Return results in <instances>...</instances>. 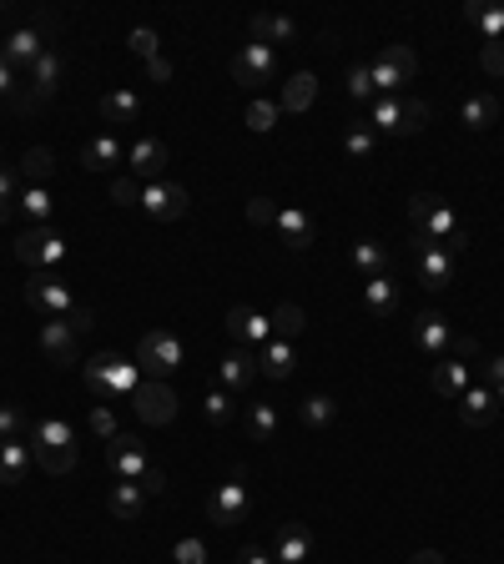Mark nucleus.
Returning <instances> with one entry per match:
<instances>
[{"label": "nucleus", "mask_w": 504, "mask_h": 564, "mask_svg": "<svg viewBox=\"0 0 504 564\" xmlns=\"http://www.w3.org/2000/svg\"><path fill=\"white\" fill-rule=\"evenodd\" d=\"M0 549H6V539H0Z\"/></svg>", "instance_id": "obj_63"}, {"label": "nucleus", "mask_w": 504, "mask_h": 564, "mask_svg": "<svg viewBox=\"0 0 504 564\" xmlns=\"http://www.w3.org/2000/svg\"><path fill=\"white\" fill-rule=\"evenodd\" d=\"M202 413H207V423H217V429H222V423L232 418V398H227L222 388H212V393H207V403H202Z\"/></svg>", "instance_id": "obj_48"}, {"label": "nucleus", "mask_w": 504, "mask_h": 564, "mask_svg": "<svg viewBox=\"0 0 504 564\" xmlns=\"http://www.w3.org/2000/svg\"><path fill=\"white\" fill-rule=\"evenodd\" d=\"M313 96H318V76L313 71H293V81H283V111H308L313 106Z\"/></svg>", "instance_id": "obj_32"}, {"label": "nucleus", "mask_w": 504, "mask_h": 564, "mask_svg": "<svg viewBox=\"0 0 504 564\" xmlns=\"http://www.w3.org/2000/svg\"><path fill=\"white\" fill-rule=\"evenodd\" d=\"M31 459L46 474H71L76 469V429L66 418H41L31 423Z\"/></svg>", "instance_id": "obj_1"}, {"label": "nucleus", "mask_w": 504, "mask_h": 564, "mask_svg": "<svg viewBox=\"0 0 504 564\" xmlns=\"http://www.w3.org/2000/svg\"><path fill=\"white\" fill-rule=\"evenodd\" d=\"M278 111H283L278 101H252V106H247V126L263 136V131H273V126H278Z\"/></svg>", "instance_id": "obj_42"}, {"label": "nucleus", "mask_w": 504, "mask_h": 564, "mask_svg": "<svg viewBox=\"0 0 504 564\" xmlns=\"http://www.w3.org/2000/svg\"><path fill=\"white\" fill-rule=\"evenodd\" d=\"M142 116V101H137V91H106L101 96V121H111V126H126V121H137Z\"/></svg>", "instance_id": "obj_29"}, {"label": "nucleus", "mask_w": 504, "mask_h": 564, "mask_svg": "<svg viewBox=\"0 0 504 564\" xmlns=\"http://www.w3.org/2000/svg\"><path fill=\"white\" fill-rule=\"evenodd\" d=\"M469 26L484 36V41H504V6H489V0H469Z\"/></svg>", "instance_id": "obj_28"}, {"label": "nucleus", "mask_w": 504, "mask_h": 564, "mask_svg": "<svg viewBox=\"0 0 504 564\" xmlns=\"http://www.w3.org/2000/svg\"><path fill=\"white\" fill-rule=\"evenodd\" d=\"M499 413V398L489 383H469L464 398H459V423H469V429H484V423H494Z\"/></svg>", "instance_id": "obj_19"}, {"label": "nucleus", "mask_w": 504, "mask_h": 564, "mask_svg": "<svg viewBox=\"0 0 504 564\" xmlns=\"http://www.w3.org/2000/svg\"><path fill=\"white\" fill-rule=\"evenodd\" d=\"M177 564H207V544L202 539H182L177 544Z\"/></svg>", "instance_id": "obj_54"}, {"label": "nucleus", "mask_w": 504, "mask_h": 564, "mask_svg": "<svg viewBox=\"0 0 504 564\" xmlns=\"http://www.w3.org/2000/svg\"><path fill=\"white\" fill-rule=\"evenodd\" d=\"M177 363H182V338H172L167 328L142 333V343H137V368H147L152 378H172Z\"/></svg>", "instance_id": "obj_4"}, {"label": "nucleus", "mask_w": 504, "mask_h": 564, "mask_svg": "<svg viewBox=\"0 0 504 564\" xmlns=\"http://www.w3.org/2000/svg\"><path fill=\"white\" fill-rule=\"evenodd\" d=\"M26 303H31L41 318H66V313L76 308V293L66 288L61 277H51V272H36V277L26 282Z\"/></svg>", "instance_id": "obj_7"}, {"label": "nucleus", "mask_w": 504, "mask_h": 564, "mask_svg": "<svg viewBox=\"0 0 504 564\" xmlns=\"http://www.w3.org/2000/svg\"><path fill=\"white\" fill-rule=\"evenodd\" d=\"M0 202H21V172L11 167V162H0Z\"/></svg>", "instance_id": "obj_51"}, {"label": "nucleus", "mask_w": 504, "mask_h": 564, "mask_svg": "<svg viewBox=\"0 0 504 564\" xmlns=\"http://www.w3.org/2000/svg\"><path fill=\"white\" fill-rule=\"evenodd\" d=\"M106 464H111V474H116V479H132V484H137V479H142L157 459L147 454V444H142V439L116 434V439L106 444Z\"/></svg>", "instance_id": "obj_10"}, {"label": "nucleus", "mask_w": 504, "mask_h": 564, "mask_svg": "<svg viewBox=\"0 0 504 564\" xmlns=\"http://www.w3.org/2000/svg\"><path fill=\"white\" fill-rule=\"evenodd\" d=\"M499 111H504V106H499V96H469V101H464V111H459V121H464L469 131H489V126L499 121Z\"/></svg>", "instance_id": "obj_35"}, {"label": "nucleus", "mask_w": 504, "mask_h": 564, "mask_svg": "<svg viewBox=\"0 0 504 564\" xmlns=\"http://www.w3.org/2000/svg\"><path fill=\"white\" fill-rule=\"evenodd\" d=\"M414 257H419V282L429 293H444L454 282V252H444L439 242H414Z\"/></svg>", "instance_id": "obj_15"}, {"label": "nucleus", "mask_w": 504, "mask_h": 564, "mask_svg": "<svg viewBox=\"0 0 504 564\" xmlns=\"http://www.w3.org/2000/svg\"><path fill=\"white\" fill-rule=\"evenodd\" d=\"M479 383H489V388L504 383V353H499V358H484V378H479Z\"/></svg>", "instance_id": "obj_58"}, {"label": "nucleus", "mask_w": 504, "mask_h": 564, "mask_svg": "<svg viewBox=\"0 0 504 564\" xmlns=\"http://www.w3.org/2000/svg\"><path fill=\"white\" fill-rule=\"evenodd\" d=\"M137 484H142V494H147V499H162V494L172 489V479H167V469H162V464H152Z\"/></svg>", "instance_id": "obj_49"}, {"label": "nucleus", "mask_w": 504, "mask_h": 564, "mask_svg": "<svg viewBox=\"0 0 504 564\" xmlns=\"http://www.w3.org/2000/svg\"><path fill=\"white\" fill-rule=\"evenodd\" d=\"M187 207H192V197H187V187H177V182H152V187H142V212H147L152 222H182Z\"/></svg>", "instance_id": "obj_11"}, {"label": "nucleus", "mask_w": 504, "mask_h": 564, "mask_svg": "<svg viewBox=\"0 0 504 564\" xmlns=\"http://www.w3.org/2000/svg\"><path fill=\"white\" fill-rule=\"evenodd\" d=\"M207 514H212V524H242V514H247V479H242V469H232V479L207 499Z\"/></svg>", "instance_id": "obj_16"}, {"label": "nucleus", "mask_w": 504, "mask_h": 564, "mask_svg": "<svg viewBox=\"0 0 504 564\" xmlns=\"http://www.w3.org/2000/svg\"><path fill=\"white\" fill-rule=\"evenodd\" d=\"M252 41L278 51V41H293V21L288 16H273V11H258V16H252Z\"/></svg>", "instance_id": "obj_31"}, {"label": "nucleus", "mask_w": 504, "mask_h": 564, "mask_svg": "<svg viewBox=\"0 0 504 564\" xmlns=\"http://www.w3.org/2000/svg\"><path fill=\"white\" fill-rule=\"evenodd\" d=\"M227 333L242 343V348H268L273 343V318H263V313H252V308H227Z\"/></svg>", "instance_id": "obj_17"}, {"label": "nucleus", "mask_w": 504, "mask_h": 564, "mask_svg": "<svg viewBox=\"0 0 504 564\" xmlns=\"http://www.w3.org/2000/svg\"><path fill=\"white\" fill-rule=\"evenodd\" d=\"M353 267L363 272V282H373V277H389V252H384V242H373V237L353 242Z\"/></svg>", "instance_id": "obj_27"}, {"label": "nucleus", "mask_w": 504, "mask_h": 564, "mask_svg": "<svg viewBox=\"0 0 504 564\" xmlns=\"http://www.w3.org/2000/svg\"><path fill=\"white\" fill-rule=\"evenodd\" d=\"M217 373H222V388L247 393V388H252V373H258V353H252V348H232V353L217 363Z\"/></svg>", "instance_id": "obj_20"}, {"label": "nucleus", "mask_w": 504, "mask_h": 564, "mask_svg": "<svg viewBox=\"0 0 504 564\" xmlns=\"http://www.w3.org/2000/svg\"><path fill=\"white\" fill-rule=\"evenodd\" d=\"M373 141H378V131H373L368 121H353V126L343 131V152H348L353 162H368V157H373Z\"/></svg>", "instance_id": "obj_38"}, {"label": "nucleus", "mask_w": 504, "mask_h": 564, "mask_svg": "<svg viewBox=\"0 0 504 564\" xmlns=\"http://www.w3.org/2000/svg\"><path fill=\"white\" fill-rule=\"evenodd\" d=\"M21 429H26V408L21 403H0V444L16 439Z\"/></svg>", "instance_id": "obj_45"}, {"label": "nucleus", "mask_w": 504, "mask_h": 564, "mask_svg": "<svg viewBox=\"0 0 504 564\" xmlns=\"http://www.w3.org/2000/svg\"><path fill=\"white\" fill-rule=\"evenodd\" d=\"M414 71H419V56H414V46H404V41H389L384 51L373 56V66H368L373 91H404V86L414 81Z\"/></svg>", "instance_id": "obj_3"}, {"label": "nucleus", "mask_w": 504, "mask_h": 564, "mask_svg": "<svg viewBox=\"0 0 504 564\" xmlns=\"http://www.w3.org/2000/svg\"><path fill=\"white\" fill-rule=\"evenodd\" d=\"M66 323H71V328H76V333H86V328H91V323H96V313H91V303H76V308H71V313H66Z\"/></svg>", "instance_id": "obj_56"}, {"label": "nucleus", "mask_w": 504, "mask_h": 564, "mask_svg": "<svg viewBox=\"0 0 504 564\" xmlns=\"http://www.w3.org/2000/svg\"><path fill=\"white\" fill-rule=\"evenodd\" d=\"M303 323H308V313H303L298 303H283V308L273 313V338H283V343H293V338L303 333Z\"/></svg>", "instance_id": "obj_40"}, {"label": "nucleus", "mask_w": 504, "mask_h": 564, "mask_svg": "<svg viewBox=\"0 0 504 564\" xmlns=\"http://www.w3.org/2000/svg\"><path fill=\"white\" fill-rule=\"evenodd\" d=\"M41 348L51 353L56 368H76V363H81V333H76L66 318H46V323H41Z\"/></svg>", "instance_id": "obj_14"}, {"label": "nucleus", "mask_w": 504, "mask_h": 564, "mask_svg": "<svg viewBox=\"0 0 504 564\" xmlns=\"http://www.w3.org/2000/svg\"><path fill=\"white\" fill-rule=\"evenodd\" d=\"M81 373H86L91 393L106 398V403H111V398H132V393L142 388V368L126 363V358H116V353H96Z\"/></svg>", "instance_id": "obj_2"}, {"label": "nucleus", "mask_w": 504, "mask_h": 564, "mask_svg": "<svg viewBox=\"0 0 504 564\" xmlns=\"http://www.w3.org/2000/svg\"><path fill=\"white\" fill-rule=\"evenodd\" d=\"M409 564H444V554H439V549H419Z\"/></svg>", "instance_id": "obj_61"}, {"label": "nucleus", "mask_w": 504, "mask_h": 564, "mask_svg": "<svg viewBox=\"0 0 504 564\" xmlns=\"http://www.w3.org/2000/svg\"><path fill=\"white\" fill-rule=\"evenodd\" d=\"M273 76H278V51H273V46L247 41V46L232 56V81H237V86H252V91H258V86L273 81Z\"/></svg>", "instance_id": "obj_8"}, {"label": "nucleus", "mask_w": 504, "mask_h": 564, "mask_svg": "<svg viewBox=\"0 0 504 564\" xmlns=\"http://www.w3.org/2000/svg\"><path fill=\"white\" fill-rule=\"evenodd\" d=\"M106 509H111L121 524H132V519L147 509V494H142V484H132V479H116V484H111V494H106Z\"/></svg>", "instance_id": "obj_22"}, {"label": "nucleus", "mask_w": 504, "mask_h": 564, "mask_svg": "<svg viewBox=\"0 0 504 564\" xmlns=\"http://www.w3.org/2000/svg\"><path fill=\"white\" fill-rule=\"evenodd\" d=\"M429 383H434V393H439V398H454V403H459V398H464V388L474 383V373H469V363H444V358H439V363H434V373H429Z\"/></svg>", "instance_id": "obj_23"}, {"label": "nucleus", "mask_w": 504, "mask_h": 564, "mask_svg": "<svg viewBox=\"0 0 504 564\" xmlns=\"http://www.w3.org/2000/svg\"><path fill=\"white\" fill-rule=\"evenodd\" d=\"M56 86H61V56H56V51H46V56L31 66V96H36V101H46V96H56Z\"/></svg>", "instance_id": "obj_34"}, {"label": "nucleus", "mask_w": 504, "mask_h": 564, "mask_svg": "<svg viewBox=\"0 0 504 564\" xmlns=\"http://www.w3.org/2000/svg\"><path fill=\"white\" fill-rule=\"evenodd\" d=\"M494 398H499V408H504V383H499V388H494Z\"/></svg>", "instance_id": "obj_62"}, {"label": "nucleus", "mask_w": 504, "mask_h": 564, "mask_svg": "<svg viewBox=\"0 0 504 564\" xmlns=\"http://www.w3.org/2000/svg\"><path fill=\"white\" fill-rule=\"evenodd\" d=\"M414 348H419L424 358H444V353L454 348V328H449V318L434 313V308L414 313Z\"/></svg>", "instance_id": "obj_13"}, {"label": "nucleus", "mask_w": 504, "mask_h": 564, "mask_svg": "<svg viewBox=\"0 0 504 564\" xmlns=\"http://www.w3.org/2000/svg\"><path fill=\"white\" fill-rule=\"evenodd\" d=\"M81 162H86V172H111L116 162H126V147L116 136H96V141L81 147Z\"/></svg>", "instance_id": "obj_26"}, {"label": "nucleus", "mask_w": 504, "mask_h": 564, "mask_svg": "<svg viewBox=\"0 0 504 564\" xmlns=\"http://www.w3.org/2000/svg\"><path fill=\"white\" fill-rule=\"evenodd\" d=\"M348 96H353V101H368V96H373V76H368V66H353V71H348Z\"/></svg>", "instance_id": "obj_53"}, {"label": "nucleus", "mask_w": 504, "mask_h": 564, "mask_svg": "<svg viewBox=\"0 0 504 564\" xmlns=\"http://www.w3.org/2000/svg\"><path fill=\"white\" fill-rule=\"evenodd\" d=\"M293 363H298V358H293V343H283V338H273L268 348H258V368H263L268 378H278V383L293 373Z\"/></svg>", "instance_id": "obj_36"}, {"label": "nucleus", "mask_w": 504, "mask_h": 564, "mask_svg": "<svg viewBox=\"0 0 504 564\" xmlns=\"http://www.w3.org/2000/svg\"><path fill=\"white\" fill-rule=\"evenodd\" d=\"M126 46H132V56H142V61L162 56V51H157V31H152V26H137L132 36H126Z\"/></svg>", "instance_id": "obj_47"}, {"label": "nucleus", "mask_w": 504, "mask_h": 564, "mask_svg": "<svg viewBox=\"0 0 504 564\" xmlns=\"http://www.w3.org/2000/svg\"><path fill=\"white\" fill-rule=\"evenodd\" d=\"M338 418V403L328 398V393H313V398H303V423L318 434V429H328V423Z\"/></svg>", "instance_id": "obj_39"}, {"label": "nucleus", "mask_w": 504, "mask_h": 564, "mask_svg": "<svg viewBox=\"0 0 504 564\" xmlns=\"http://www.w3.org/2000/svg\"><path fill=\"white\" fill-rule=\"evenodd\" d=\"M313 554V529L308 524H278V534H273V559L278 564H303Z\"/></svg>", "instance_id": "obj_18"}, {"label": "nucleus", "mask_w": 504, "mask_h": 564, "mask_svg": "<svg viewBox=\"0 0 504 564\" xmlns=\"http://www.w3.org/2000/svg\"><path fill=\"white\" fill-rule=\"evenodd\" d=\"M31 444H16V439H6L0 444V484H26V474H31Z\"/></svg>", "instance_id": "obj_25"}, {"label": "nucleus", "mask_w": 504, "mask_h": 564, "mask_svg": "<svg viewBox=\"0 0 504 564\" xmlns=\"http://www.w3.org/2000/svg\"><path fill=\"white\" fill-rule=\"evenodd\" d=\"M237 564H278V559H273L268 549H252V544H247V549L237 554Z\"/></svg>", "instance_id": "obj_59"}, {"label": "nucleus", "mask_w": 504, "mask_h": 564, "mask_svg": "<svg viewBox=\"0 0 504 564\" xmlns=\"http://www.w3.org/2000/svg\"><path fill=\"white\" fill-rule=\"evenodd\" d=\"M247 434H252V444H273L278 439V408L252 398L247 403Z\"/></svg>", "instance_id": "obj_30"}, {"label": "nucleus", "mask_w": 504, "mask_h": 564, "mask_svg": "<svg viewBox=\"0 0 504 564\" xmlns=\"http://www.w3.org/2000/svg\"><path fill=\"white\" fill-rule=\"evenodd\" d=\"M46 31H51V16H36V26H21V31H11L6 36V46H0V56H6V66L11 71H31L41 56H46Z\"/></svg>", "instance_id": "obj_5"}, {"label": "nucleus", "mask_w": 504, "mask_h": 564, "mask_svg": "<svg viewBox=\"0 0 504 564\" xmlns=\"http://www.w3.org/2000/svg\"><path fill=\"white\" fill-rule=\"evenodd\" d=\"M111 202L116 207H142V182L137 177H116L111 182Z\"/></svg>", "instance_id": "obj_46"}, {"label": "nucleus", "mask_w": 504, "mask_h": 564, "mask_svg": "<svg viewBox=\"0 0 504 564\" xmlns=\"http://www.w3.org/2000/svg\"><path fill=\"white\" fill-rule=\"evenodd\" d=\"M278 237H283L293 252H303V247H313V237H318V222H313L303 207H283V212H278Z\"/></svg>", "instance_id": "obj_21"}, {"label": "nucleus", "mask_w": 504, "mask_h": 564, "mask_svg": "<svg viewBox=\"0 0 504 564\" xmlns=\"http://www.w3.org/2000/svg\"><path fill=\"white\" fill-rule=\"evenodd\" d=\"M479 66H484V76H504V41H484V51H479Z\"/></svg>", "instance_id": "obj_50"}, {"label": "nucleus", "mask_w": 504, "mask_h": 564, "mask_svg": "<svg viewBox=\"0 0 504 564\" xmlns=\"http://www.w3.org/2000/svg\"><path fill=\"white\" fill-rule=\"evenodd\" d=\"M16 86H21V81H16V71L6 66V56H0V101H16V96H21Z\"/></svg>", "instance_id": "obj_55"}, {"label": "nucleus", "mask_w": 504, "mask_h": 564, "mask_svg": "<svg viewBox=\"0 0 504 564\" xmlns=\"http://www.w3.org/2000/svg\"><path fill=\"white\" fill-rule=\"evenodd\" d=\"M278 212H283V207H278L273 197H252V202H247V222H252V227H278Z\"/></svg>", "instance_id": "obj_44"}, {"label": "nucleus", "mask_w": 504, "mask_h": 564, "mask_svg": "<svg viewBox=\"0 0 504 564\" xmlns=\"http://www.w3.org/2000/svg\"><path fill=\"white\" fill-rule=\"evenodd\" d=\"M167 162H172V152H167V141H157V136L132 141V152H126V167H132V177L147 182V187L167 177Z\"/></svg>", "instance_id": "obj_12"}, {"label": "nucleus", "mask_w": 504, "mask_h": 564, "mask_svg": "<svg viewBox=\"0 0 504 564\" xmlns=\"http://www.w3.org/2000/svg\"><path fill=\"white\" fill-rule=\"evenodd\" d=\"M132 408H137V418H142V423L162 429V423H172V418H177V393H172V383H167V378H142V388L132 393Z\"/></svg>", "instance_id": "obj_6"}, {"label": "nucleus", "mask_w": 504, "mask_h": 564, "mask_svg": "<svg viewBox=\"0 0 504 564\" xmlns=\"http://www.w3.org/2000/svg\"><path fill=\"white\" fill-rule=\"evenodd\" d=\"M147 76H152L157 86H167V81H172V61H167V56H152V61H147Z\"/></svg>", "instance_id": "obj_57"}, {"label": "nucleus", "mask_w": 504, "mask_h": 564, "mask_svg": "<svg viewBox=\"0 0 504 564\" xmlns=\"http://www.w3.org/2000/svg\"><path fill=\"white\" fill-rule=\"evenodd\" d=\"M363 303H368L373 318H394V313H399V282H394V277L363 282Z\"/></svg>", "instance_id": "obj_24"}, {"label": "nucleus", "mask_w": 504, "mask_h": 564, "mask_svg": "<svg viewBox=\"0 0 504 564\" xmlns=\"http://www.w3.org/2000/svg\"><path fill=\"white\" fill-rule=\"evenodd\" d=\"M16 172H21V182H26V187H46V182H51V172H56V152H51V147H31V152L21 157V167H16Z\"/></svg>", "instance_id": "obj_33"}, {"label": "nucleus", "mask_w": 504, "mask_h": 564, "mask_svg": "<svg viewBox=\"0 0 504 564\" xmlns=\"http://www.w3.org/2000/svg\"><path fill=\"white\" fill-rule=\"evenodd\" d=\"M61 257H66V242L56 227H26L16 237V262H26V267H56Z\"/></svg>", "instance_id": "obj_9"}, {"label": "nucleus", "mask_w": 504, "mask_h": 564, "mask_svg": "<svg viewBox=\"0 0 504 564\" xmlns=\"http://www.w3.org/2000/svg\"><path fill=\"white\" fill-rule=\"evenodd\" d=\"M16 207H21V212H26L36 227H46V222H51V192H46V187H26Z\"/></svg>", "instance_id": "obj_41"}, {"label": "nucleus", "mask_w": 504, "mask_h": 564, "mask_svg": "<svg viewBox=\"0 0 504 564\" xmlns=\"http://www.w3.org/2000/svg\"><path fill=\"white\" fill-rule=\"evenodd\" d=\"M399 121H404V96H378L373 101V131H389V136H399Z\"/></svg>", "instance_id": "obj_37"}, {"label": "nucleus", "mask_w": 504, "mask_h": 564, "mask_svg": "<svg viewBox=\"0 0 504 564\" xmlns=\"http://www.w3.org/2000/svg\"><path fill=\"white\" fill-rule=\"evenodd\" d=\"M91 434H101L106 444H111V439L121 434V429H116V413H111V408H91Z\"/></svg>", "instance_id": "obj_52"}, {"label": "nucleus", "mask_w": 504, "mask_h": 564, "mask_svg": "<svg viewBox=\"0 0 504 564\" xmlns=\"http://www.w3.org/2000/svg\"><path fill=\"white\" fill-rule=\"evenodd\" d=\"M424 126H429V101L404 96V121H399V136H414V131H424Z\"/></svg>", "instance_id": "obj_43"}, {"label": "nucleus", "mask_w": 504, "mask_h": 564, "mask_svg": "<svg viewBox=\"0 0 504 564\" xmlns=\"http://www.w3.org/2000/svg\"><path fill=\"white\" fill-rule=\"evenodd\" d=\"M449 353H459V358H474V353H479V343H474V338H454V348H449Z\"/></svg>", "instance_id": "obj_60"}]
</instances>
